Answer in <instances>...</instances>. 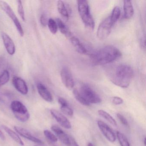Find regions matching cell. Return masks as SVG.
<instances>
[{
	"mask_svg": "<svg viewBox=\"0 0 146 146\" xmlns=\"http://www.w3.org/2000/svg\"><path fill=\"white\" fill-rule=\"evenodd\" d=\"M70 139L71 142L70 145H72V146H79L73 137H71V138L70 137Z\"/></svg>",
	"mask_w": 146,
	"mask_h": 146,
	"instance_id": "cell-33",
	"label": "cell"
},
{
	"mask_svg": "<svg viewBox=\"0 0 146 146\" xmlns=\"http://www.w3.org/2000/svg\"><path fill=\"white\" fill-rule=\"evenodd\" d=\"M2 101H3V100L1 97H0V102H1Z\"/></svg>",
	"mask_w": 146,
	"mask_h": 146,
	"instance_id": "cell-37",
	"label": "cell"
},
{
	"mask_svg": "<svg viewBox=\"0 0 146 146\" xmlns=\"http://www.w3.org/2000/svg\"><path fill=\"white\" fill-rule=\"evenodd\" d=\"M14 129L19 135L24 138H26L28 140L35 143L40 144H43V142L41 140L33 136V135L26 129L18 126H14Z\"/></svg>",
	"mask_w": 146,
	"mask_h": 146,
	"instance_id": "cell-11",
	"label": "cell"
},
{
	"mask_svg": "<svg viewBox=\"0 0 146 146\" xmlns=\"http://www.w3.org/2000/svg\"><path fill=\"white\" fill-rule=\"evenodd\" d=\"M88 146H94V145H93V144H92V143H88Z\"/></svg>",
	"mask_w": 146,
	"mask_h": 146,
	"instance_id": "cell-36",
	"label": "cell"
},
{
	"mask_svg": "<svg viewBox=\"0 0 146 146\" xmlns=\"http://www.w3.org/2000/svg\"><path fill=\"white\" fill-rule=\"evenodd\" d=\"M117 116L118 119H119L121 123L123 124V125L125 126H129V123L126 119L120 113H117Z\"/></svg>",
	"mask_w": 146,
	"mask_h": 146,
	"instance_id": "cell-30",
	"label": "cell"
},
{
	"mask_svg": "<svg viewBox=\"0 0 146 146\" xmlns=\"http://www.w3.org/2000/svg\"><path fill=\"white\" fill-rule=\"evenodd\" d=\"M11 108L14 116L21 122H26L30 118V115L29 111L21 102L13 101L11 103Z\"/></svg>",
	"mask_w": 146,
	"mask_h": 146,
	"instance_id": "cell-4",
	"label": "cell"
},
{
	"mask_svg": "<svg viewBox=\"0 0 146 146\" xmlns=\"http://www.w3.org/2000/svg\"><path fill=\"white\" fill-rule=\"evenodd\" d=\"M58 102L60 106V110L63 113L70 117L73 116V110L65 99L59 97L58 99Z\"/></svg>",
	"mask_w": 146,
	"mask_h": 146,
	"instance_id": "cell-16",
	"label": "cell"
},
{
	"mask_svg": "<svg viewBox=\"0 0 146 146\" xmlns=\"http://www.w3.org/2000/svg\"><path fill=\"white\" fill-rule=\"evenodd\" d=\"M144 144L145 145V146H146V137H144Z\"/></svg>",
	"mask_w": 146,
	"mask_h": 146,
	"instance_id": "cell-35",
	"label": "cell"
},
{
	"mask_svg": "<svg viewBox=\"0 0 146 146\" xmlns=\"http://www.w3.org/2000/svg\"><path fill=\"white\" fill-rule=\"evenodd\" d=\"M113 25L110 17L103 20L99 25L97 29V36L100 40L106 39L110 35Z\"/></svg>",
	"mask_w": 146,
	"mask_h": 146,
	"instance_id": "cell-7",
	"label": "cell"
},
{
	"mask_svg": "<svg viewBox=\"0 0 146 146\" xmlns=\"http://www.w3.org/2000/svg\"><path fill=\"white\" fill-rule=\"evenodd\" d=\"M0 7L12 19L20 36H23L24 35V32L23 27L18 19L17 17L14 13L11 6L7 2L1 1H0Z\"/></svg>",
	"mask_w": 146,
	"mask_h": 146,
	"instance_id": "cell-6",
	"label": "cell"
},
{
	"mask_svg": "<svg viewBox=\"0 0 146 146\" xmlns=\"http://www.w3.org/2000/svg\"><path fill=\"white\" fill-rule=\"evenodd\" d=\"M40 22L41 24L43 27H46L47 25L48 20L45 14H42L40 18Z\"/></svg>",
	"mask_w": 146,
	"mask_h": 146,
	"instance_id": "cell-32",
	"label": "cell"
},
{
	"mask_svg": "<svg viewBox=\"0 0 146 146\" xmlns=\"http://www.w3.org/2000/svg\"><path fill=\"white\" fill-rule=\"evenodd\" d=\"M44 134L46 137L50 141L55 143L58 141V139L57 137L50 131L48 130H45L44 131Z\"/></svg>",
	"mask_w": 146,
	"mask_h": 146,
	"instance_id": "cell-28",
	"label": "cell"
},
{
	"mask_svg": "<svg viewBox=\"0 0 146 146\" xmlns=\"http://www.w3.org/2000/svg\"><path fill=\"white\" fill-rule=\"evenodd\" d=\"M123 10L125 19H129L132 17L134 15V11L132 3L130 1H124Z\"/></svg>",
	"mask_w": 146,
	"mask_h": 146,
	"instance_id": "cell-18",
	"label": "cell"
},
{
	"mask_svg": "<svg viewBox=\"0 0 146 146\" xmlns=\"http://www.w3.org/2000/svg\"><path fill=\"white\" fill-rule=\"evenodd\" d=\"M10 78V72L7 70H5L0 75V87L7 83Z\"/></svg>",
	"mask_w": 146,
	"mask_h": 146,
	"instance_id": "cell-26",
	"label": "cell"
},
{
	"mask_svg": "<svg viewBox=\"0 0 146 146\" xmlns=\"http://www.w3.org/2000/svg\"><path fill=\"white\" fill-rule=\"evenodd\" d=\"M78 8L80 17L85 26L90 29L94 27V19L90 14L89 6L88 1L84 0L77 1Z\"/></svg>",
	"mask_w": 146,
	"mask_h": 146,
	"instance_id": "cell-3",
	"label": "cell"
},
{
	"mask_svg": "<svg viewBox=\"0 0 146 146\" xmlns=\"http://www.w3.org/2000/svg\"><path fill=\"white\" fill-rule=\"evenodd\" d=\"M121 14V11L119 7L116 6L114 7L112 12L111 15L110 16V19L113 25H114L118 20Z\"/></svg>",
	"mask_w": 146,
	"mask_h": 146,
	"instance_id": "cell-24",
	"label": "cell"
},
{
	"mask_svg": "<svg viewBox=\"0 0 146 146\" xmlns=\"http://www.w3.org/2000/svg\"><path fill=\"white\" fill-rule=\"evenodd\" d=\"M14 88L19 93L23 95H26L29 92V88L25 81L21 78L15 76L12 80Z\"/></svg>",
	"mask_w": 146,
	"mask_h": 146,
	"instance_id": "cell-12",
	"label": "cell"
},
{
	"mask_svg": "<svg viewBox=\"0 0 146 146\" xmlns=\"http://www.w3.org/2000/svg\"><path fill=\"white\" fill-rule=\"evenodd\" d=\"M117 136L121 146H130L127 137L123 133L117 131Z\"/></svg>",
	"mask_w": 146,
	"mask_h": 146,
	"instance_id": "cell-25",
	"label": "cell"
},
{
	"mask_svg": "<svg viewBox=\"0 0 146 146\" xmlns=\"http://www.w3.org/2000/svg\"></svg>",
	"mask_w": 146,
	"mask_h": 146,
	"instance_id": "cell-39",
	"label": "cell"
},
{
	"mask_svg": "<svg viewBox=\"0 0 146 146\" xmlns=\"http://www.w3.org/2000/svg\"><path fill=\"white\" fill-rule=\"evenodd\" d=\"M112 101L114 105H119L123 104V100L120 97L114 96V97H113Z\"/></svg>",
	"mask_w": 146,
	"mask_h": 146,
	"instance_id": "cell-31",
	"label": "cell"
},
{
	"mask_svg": "<svg viewBox=\"0 0 146 146\" xmlns=\"http://www.w3.org/2000/svg\"><path fill=\"white\" fill-rule=\"evenodd\" d=\"M37 90L41 97L48 102H52L53 98L52 94L46 87L42 83H38L36 85Z\"/></svg>",
	"mask_w": 146,
	"mask_h": 146,
	"instance_id": "cell-15",
	"label": "cell"
},
{
	"mask_svg": "<svg viewBox=\"0 0 146 146\" xmlns=\"http://www.w3.org/2000/svg\"><path fill=\"white\" fill-rule=\"evenodd\" d=\"M1 36L7 52L10 55H13L16 52V47L12 39L5 33H2Z\"/></svg>",
	"mask_w": 146,
	"mask_h": 146,
	"instance_id": "cell-14",
	"label": "cell"
},
{
	"mask_svg": "<svg viewBox=\"0 0 146 146\" xmlns=\"http://www.w3.org/2000/svg\"><path fill=\"white\" fill-rule=\"evenodd\" d=\"M73 94L74 95L75 99L78 101L79 103H81L82 105L86 106H89L90 104L85 99L84 97L80 94L79 91L76 89H74L73 90Z\"/></svg>",
	"mask_w": 146,
	"mask_h": 146,
	"instance_id": "cell-23",
	"label": "cell"
},
{
	"mask_svg": "<svg viewBox=\"0 0 146 146\" xmlns=\"http://www.w3.org/2000/svg\"><path fill=\"white\" fill-rule=\"evenodd\" d=\"M60 76L62 82L68 89H72L74 86V82L72 75L66 67H64L60 72Z\"/></svg>",
	"mask_w": 146,
	"mask_h": 146,
	"instance_id": "cell-9",
	"label": "cell"
},
{
	"mask_svg": "<svg viewBox=\"0 0 146 146\" xmlns=\"http://www.w3.org/2000/svg\"><path fill=\"white\" fill-rule=\"evenodd\" d=\"M55 21L58 25V28L59 29L61 33L64 35L66 37L69 39H70L73 35L69 29L67 28V26L64 23V22L59 18L56 19Z\"/></svg>",
	"mask_w": 146,
	"mask_h": 146,
	"instance_id": "cell-19",
	"label": "cell"
},
{
	"mask_svg": "<svg viewBox=\"0 0 146 146\" xmlns=\"http://www.w3.org/2000/svg\"><path fill=\"white\" fill-rule=\"evenodd\" d=\"M98 113L100 116L106 119L113 126H117V123L116 120L108 113L103 110H99L98 111Z\"/></svg>",
	"mask_w": 146,
	"mask_h": 146,
	"instance_id": "cell-22",
	"label": "cell"
},
{
	"mask_svg": "<svg viewBox=\"0 0 146 146\" xmlns=\"http://www.w3.org/2000/svg\"><path fill=\"white\" fill-rule=\"evenodd\" d=\"M50 113L56 121L62 127L66 129H70L71 128V124L69 119L61 113L54 109H51Z\"/></svg>",
	"mask_w": 146,
	"mask_h": 146,
	"instance_id": "cell-10",
	"label": "cell"
},
{
	"mask_svg": "<svg viewBox=\"0 0 146 146\" xmlns=\"http://www.w3.org/2000/svg\"><path fill=\"white\" fill-rule=\"evenodd\" d=\"M134 76V71L130 66L121 64L116 67L110 79L115 85L122 88H127L129 85Z\"/></svg>",
	"mask_w": 146,
	"mask_h": 146,
	"instance_id": "cell-2",
	"label": "cell"
},
{
	"mask_svg": "<svg viewBox=\"0 0 146 146\" xmlns=\"http://www.w3.org/2000/svg\"><path fill=\"white\" fill-rule=\"evenodd\" d=\"M47 25L50 32L52 34L54 35L56 34L58 31V27L55 20H54L52 19H49Z\"/></svg>",
	"mask_w": 146,
	"mask_h": 146,
	"instance_id": "cell-27",
	"label": "cell"
},
{
	"mask_svg": "<svg viewBox=\"0 0 146 146\" xmlns=\"http://www.w3.org/2000/svg\"><path fill=\"white\" fill-rule=\"evenodd\" d=\"M2 127L3 129L5 130V131L13 139L14 141H15L17 143H19L20 144L21 146H24V143L22 141L21 138H20V137L17 134L16 132H14L13 130L11 129L10 128L6 126L5 125H2Z\"/></svg>",
	"mask_w": 146,
	"mask_h": 146,
	"instance_id": "cell-20",
	"label": "cell"
},
{
	"mask_svg": "<svg viewBox=\"0 0 146 146\" xmlns=\"http://www.w3.org/2000/svg\"><path fill=\"white\" fill-rule=\"evenodd\" d=\"M79 91L90 104H98L102 102L101 99L98 94L88 84L83 85Z\"/></svg>",
	"mask_w": 146,
	"mask_h": 146,
	"instance_id": "cell-5",
	"label": "cell"
},
{
	"mask_svg": "<svg viewBox=\"0 0 146 146\" xmlns=\"http://www.w3.org/2000/svg\"><path fill=\"white\" fill-rule=\"evenodd\" d=\"M51 129L57 136V138H58L64 144L67 146L71 145L70 137L61 128L57 125H53L51 127Z\"/></svg>",
	"mask_w": 146,
	"mask_h": 146,
	"instance_id": "cell-13",
	"label": "cell"
},
{
	"mask_svg": "<svg viewBox=\"0 0 146 146\" xmlns=\"http://www.w3.org/2000/svg\"><path fill=\"white\" fill-rule=\"evenodd\" d=\"M0 139L2 140H5V135L1 130H0Z\"/></svg>",
	"mask_w": 146,
	"mask_h": 146,
	"instance_id": "cell-34",
	"label": "cell"
},
{
	"mask_svg": "<svg viewBox=\"0 0 146 146\" xmlns=\"http://www.w3.org/2000/svg\"><path fill=\"white\" fill-rule=\"evenodd\" d=\"M1 60H0V66H1Z\"/></svg>",
	"mask_w": 146,
	"mask_h": 146,
	"instance_id": "cell-38",
	"label": "cell"
},
{
	"mask_svg": "<svg viewBox=\"0 0 146 146\" xmlns=\"http://www.w3.org/2000/svg\"><path fill=\"white\" fill-rule=\"evenodd\" d=\"M17 3L18 11L19 14V16L22 19V20L25 21V14L24 9L22 1H17Z\"/></svg>",
	"mask_w": 146,
	"mask_h": 146,
	"instance_id": "cell-29",
	"label": "cell"
},
{
	"mask_svg": "<svg viewBox=\"0 0 146 146\" xmlns=\"http://www.w3.org/2000/svg\"><path fill=\"white\" fill-rule=\"evenodd\" d=\"M69 40L78 52L82 54H86L88 52L87 49L81 43L78 38L72 35Z\"/></svg>",
	"mask_w": 146,
	"mask_h": 146,
	"instance_id": "cell-17",
	"label": "cell"
},
{
	"mask_svg": "<svg viewBox=\"0 0 146 146\" xmlns=\"http://www.w3.org/2000/svg\"><path fill=\"white\" fill-rule=\"evenodd\" d=\"M57 8L59 13L66 19L69 18V11L68 9L62 1H59L57 2Z\"/></svg>",
	"mask_w": 146,
	"mask_h": 146,
	"instance_id": "cell-21",
	"label": "cell"
},
{
	"mask_svg": "<svg viewBox=\"0 0 146 146\" xmlns=\"http://www.w3.org/2000/svg\"><path fill=\"white\" fill-rule=\"evenodd\" d=\"M121 56L122 53L117 48L111 45H108L92 54L91 58L95 64L103 65L116 61Z\"/></svg>",
	"mask_w": 146,
	"mask_h": 146,
	"instance_id": "cell-1",
	"label": "cell"
},
{
	"mask_svg": "<svg viewBox=\"0 0 146 146\" xmlns=\"http://www.w3.org/2000/svg\"><path fill=\"white\" fill-rule=\"evenodd\" d=\"M97 125L102 133L107 140L111 142H114L116 141V136L114 132L106 123L101 120H98Z\"/></svg>",
	"mask_w": 146,
	"mask_h": 146,
	"instance_id": "cell-8",
	"label": "cell"
}]
</instances>
